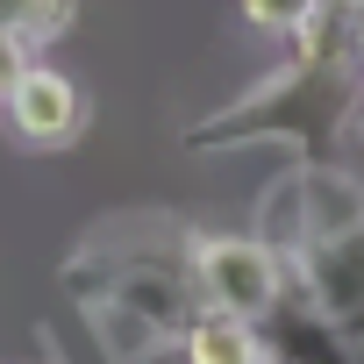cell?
Here are the masks:
<instances>
[{
    "label": "cell",
    "mask_w": 364,
    "mask_h": 364,
    "mask_svg": "<svg viewBox=\"0 0 364 364\" xmlns=\"http://www.w3.org/2000/svg\"><path fill=\"white\" fill-rule=\"evenodd\" d=\"M29 50H36L29 36H15V29H0V100H8V93H15V79H22L29 65H36Z\"/></svg>",
    "instance_id": "8992f818"
},
{
    "label": "cell",
    "mask_w": 364,
    "mask_h": 364,
    "mask_svg": "<svg viewBox=\"0 0 364 364\" xmlns=\"http://www.w3.org/2000/svg\"><path fill=\"white\" fill-rule=\"evenodd\" d=\"M72 22V0H0V29H15L29 43H50Z\"/></svg>",
    "instance_id": "277c9868"
},
{
    "label": "cell",
    "mask_w": 364,
    "mask_h": 364,
    "mask_svg": "<svg viewBox=\"0 0 364 364\" xmlns=\"http://www.w3.org/2000/svg\"><path fill=\"white\" fill-rule=\"evenodd\" d=\"M186 272L200 307L243 321H272V307L293 293V272L264 236H186Z\"/></svg>",
    "instance_id": "6da1fadb"
},
{
    "label": "cell",
    "mask_w": 364,
    "mask_h": 364,
    "mask_svg": "<svg viewBox=\"0 0 364 364\" xmlns=\"http://www.w3.org/2000/svg\"><path fill=\"white\" fill-rule=\"evenodd\" d=\"M178 357L186 364H272V343H264V321L200 307L186 321V336H178Z\"/></svg>",
    "instance_id": "3957f363"
},
{
    "label": "cell",
    "mask_w": 364,
    "mask_h": 364,
    "mask_svg": "<svg viewBox=\"0 0 364 364\" xmlns=\"http://www.w3.org/2000/svg\"><path fill=\"white\" fill-rule=\"evenodd\" d=\"M321 8H328V15H343V22H350V15H357V8H364V0H321Z\"/></svg>",
    "instance_id": "ba28073f"
},
{
    "label": "cell",
    "mask_w": 364,
    "mask_h": 364,
    "mask_svg": "<svg viewBox=\"0 0 364 364\" xmlns=\"http://www.w3.org/2000/svg\"><path fill=\"white\" fill-rule=\"evenodd\" d=\"M343 50H350V65L364 72V8H357V15L343 22Z\"/></svg>",
    "instance_id": "52a82bcc"
},
{
    "label": "cell",
    "mask_w": 364,
    "mask_h": 364,
    "mask_svg": "<svg viewBox=\"0 0 364 364\" xmlns=\"http://www.w3.org/2000/svg\"><path fill=\"white\" fill-rule=\"evenodd\" d=\"M350 336H364V314H357V328H350Z\"/></svg>",
    "instance_id": "9c48e42d"
},
{
    "label": "cell",
    "mask_w": 364,
    "mask_h": 364,
    "mask_svg": "<svg viewBox=\"0 0 364 364\" xmlns=\"http://www.w3.org/2000/svg\"><path fill=\"white\" fill-rule=\"evenodd\" d=\"M0 122H8V136L22 150H65L79 129H86V93L72 72L58 65H29L15 79V93L0 100Z\"/></svg>",
    "instance_id": "7a4b0ae2"
},
{
    "label": "cell",
    "mask_w": 364,
    "mask_h": 364,
    "mask_svg": "<svg viewBox=\"0 0 364 364\" xmlns=\"http://www.w3.org/2000/svg\"><path fill=\"white\" fill-rule=\"evenodd\" d=\"M236 8H243V22H250L257 36H293L321 0H236Z\"/></svg>",
    "instance_id": "5b68a950"
}]
</instances>
